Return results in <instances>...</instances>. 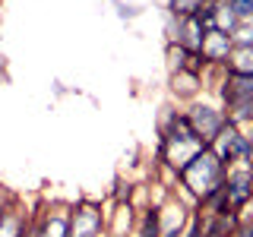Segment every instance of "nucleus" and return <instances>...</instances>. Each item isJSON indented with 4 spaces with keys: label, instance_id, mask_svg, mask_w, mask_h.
Here are the masks:
<instances>
[{
    "label": "nucleus",
    "instance_id": "aec40b11",
    "mask_svg": "<svg viewBox=\"0 0 253 237\" xmlns=\"http://www.w3.org/2000/svg\"><path fill=\"white\" fill-rule=\"evenodd\" d=\"M0 3H3V0H0Z\"/></svg>",
    "mask_w": 253,
    "mask_h": 237
},
{
    "label": "nucleus",
    "instance_id": "1a4fd4ad",
    "mask_svg": "<svg viewBox=\"0 0 253 237\" xmlns=\"http://www.w3.org/2000/svg\"><path fill=\"white\" fill-rule=\"evenodd\" d=\"M200 89H203V73H193V70H177V73H171V92L177 95V98L196 101Z\"/></svg>",
    "mask_w": 253,
    "mask_h": 237
},
{
    "label": "nucleus",
    "instance_id": "a211bd4d",
    "mask_svg": "<svg viewBox=\"0 0 253 237\" xmlns=\"http://www.w3.org/2000/svg\"><path fill=\"white\" fill-rule=\"evenodd\" d=\"M234 237H253V221H241L237 231H234Z\"/></svg>",
    "mask_w": 253,
    "mask_h": 237
},
{
    "label": "nucleus",
    "instance_id": "423d86ee",
    "mask_svg": "<svg viewBox=\"0 0 253 237\" xmlns=\"http://www.w3.org/2000/svg\"><path fill=\"white\" fill-rule=\"evenodd\" d=\"M26 221H29V209L19 196L6 193L3 205H0V237H22L26 231Z\"/></svg>",
    "mask_w": 253,
    "mask_h": 237
},
{
    "label": "nucleus",
    "instance_id": "4468645a",
    "mask_svg": "<svg viewBox=\"0 0 253 237\" xmlns=\"http://www.w3.org/2000/svg\"><path fill=\"white\" fill-rule=\"evenodd\" d=\"M231 41L237 47H253V19H241L237 29L231 32Z\"/></svg>",
    "mask_w": 253,
    "mask_h": 237
},
{
    "label": "nucleus",
    "instance_id": "6ab92c4d",
    "mask_svg": "<svg viewBox=\"0 0 253 237\" xmlns=\"http://www.w3.org/2000/svg\"><path fill=\"white\" fill-rule=\"evenodd\" d=\"M3 199H6V193H3V190H0V205H3Z\"/></svg>",
    "mask_w": 253,
    "mask_h": 237
},
{
    "label": "nucleus",
    "instance_id": "9d476101",
    "mask_svg": "<svg viewBox=\"0 0 253 237\" xmlns=\"http://www.w3.org/2000/svg\"><path fill=\"white\" fill-rule=\"evenodd\" d=\"M237 225H241V212H221V215H209V225L203 228V237H234Z\"/></svg>",
    "mask_w": 253,
    "mask_h": 237
},
{
    "label": "nucleus",
    "instance_id": "20e7f679",
    "mask_svg": "<svg viewBox=\"0 0 253 237\" xmlns=\"http://www.w3.org/2000/svg\"><path fill=\"white\" fill-rule=\"evenodd\" d=\"M187 120L196 130V136L209 146V142L215 139V133L225 126L228 117H225V111H218V108H212V105H200V101H193L190 111H187Z\"/></svg>",
    "mask_w": 253,
    "mask_h": 237
},
{
    "label": "nucleus",
    "instance_id": "ddd939ff",
    "mask_svg": "<svg viewBox=\"0 0 253 237\" xmlns=\"http://www.w3.org/2000/svg\"><path fill=\"white\" fill-rule=\"evenodd\" d=\"M168 67L171 73H177V70H190V51L180 44H168Z\"/></svg>",
    "mask_w": 253,
    "mask_h": 237
},
{
    "label": "nucleus",
    "instance_id": "2eb2a0df",
    "mask_svg": "<svg viewBox=\"0 0 253 237\" xmlns=\"http://www.w3.org/2000/svg\"><path fill=\"white\" fill-rule=\"evenodd\" d=\"M237 19H253V0H221Z\"/></svg>",
    "mask_w": 253,
    "mask_h": 237
},
{
    "label": "nucleus",
    "instance_id": "dca6fc26",
    "mask_svg": "<svg viewBox=\"0 0 253 237\" xmlns=\"http://www.w3.org/2000/svg\"><path fill=\"white\" fill-rule=\"evenodd\" d=\"M130 196H133V187H130V184H124V180H117L114 202H130Z\"/></svg>",
    "mask_w": 253,
    "mask_h": 237
},
{
    "label": "nucleus",
    "instance_id": "7ed1b4c3",
    "mask_svg": "<svg viewBox=\"0 0 253 237\" xmlns=\"http://www.w3.org/2000/svg\"><path fill=\"white\" fill-rule=\"evenodd\" d=\"M225 199L237 212L253 202V168L247 164H228L225 168Z\"/></svg>",
    "mask_w": 253,
    "mask_h": 237
},
{
    "label": "nucleus",
    "instance_id": "0eeeda50",
    "mask_svg": "<svg viewBox=\"0 0 253 237\" xmlns=\"http://www.w3.org/2000/svg\"><path fill=\"white\" fill-rule=\"evenodd\" d=\"M253 98V73H228L221 76V101L225 108L231 105H244Z\"/></svg>",
    "mask_w": 253,
    "mask_h": 237
},
{
    "label": "nucleus",
    "instance_id": "6e6552de",
    "mask_svg": "<svg viewBox=\"0 0 253 237\" xmlns=\"http://www.w3.org/2000/svg\"><path fill=\"white\" fill-rule=\"evenodd\" d=\"M42 237H70V205H42Z\"/></svg>",
    "mask_w": 253,
    "mask_h": 237
},
{
    "label": "nucleus",
    "instance_id": "f257e3e1",
    "mask_svg": "<svg viewBox=\"0 0 253 237\" xmlns=\"http://www.w3.org/2000/svg\"><path fill=\"white\" fill-rule=\"evenodd\" d=\"M180 187L190 190L196 205H209L212 199H218L225 193V164L209 152V146L203 149L196 158H190L184 164V171L177 174Z\"/></svg>",
    "mask_w": 253,
    "mask_h": 237
},
{
    "label": "nucleus",
    "instance_id": "39448f33",
    "mask_svg": "<svg viewBox=\"0 0 253 237\" xmlns=\"http://www.w3.org/2000/svg\"><path fill=\"white\" fill-rule=\"evenodd\" d=\"M231 35L228 32H221V29H212V32H206L203 35V44H200V57L206 67H225L228 57H231Z\"/></svg>",
    "mask_w": 253,
    "mask_h": 237
},
{
    "label": "nucleus",
    "instance_id": "f3484780",
    "mask_svg": "<svg viewBox=\"0 0 253 237\" xmlns=\"http://www.w3.org/2000/svg\"><path fill=\"white\" fill-rule=\"evenodd\" d=\"M117 13H121V19H136L139 16L136 6H126V3H117Z\"/></svg>",
    "mask_w": 253,
    "mask_h": 237
},
{
    "label": "nucleus",
    "instance_id": "f03ea898",
    "mask_svg": "<svg viewBox=\"0 0 253 237\" xmlns=\"http://www.w3.org/2000/svg\"><path fill=\"white\" fill-rule=\"evenodd\" d=\"M108 231V215L101 212L98 202L79 199L70 205V237H105Z\"/></svg>",
    "mask_w": 253,
    "mask_h": 237
},
{
    "label": "nucleus",
    "instance_id": "9b49d317",
    "mask_svg": "<svg viewBox=\"0 0 253 237\" xmlns=\"http://www.w3.org/2000/svg\"><path fill=\"white\" fill-rule=\"evenodd\" d=\"M228 73H253V47H231V57L225 63Z\"/></svg>",
    "mask_w": 253,
    "mask_h": 237
},
{
    "label": "nucleus",
    "instance_id": "f8f14e48",
    "mask_svg": "<svg viewBox=\"0 0 253 237\" xmlns=\"http://www.w3.org/2000/svg\"><path fill=\"white\" fill-rule=\"evenodd\" d=\"M203 3L206 0H168V13L171 19H190L203 10Z\"/></svg>",
    "mask_w": 253,
    "mask_h": 237
}]
</instances>
